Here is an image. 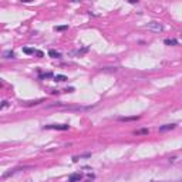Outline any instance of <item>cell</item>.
Segmentation results:
<instances>
[{
	"label": "cell",
	"mask_w": 182,
	"mask_h": 182,
	"mask_svg": "<svg viewBox=\"0 0 182 182\" xmlns=\"http://www.w3.org/2000/svg\"><path fill=\"white\" fill-rule=\"evenodd\" d=\"M48 56L53 57V59H60V57H61V54H60L59 51H56V50H53V48L48 51Z\"/></svg>",
	"instance_id": "52a82bcc"
},
{
	"label": "cell",
	"mask_w": 182,
	"mask_h": 182,
	"mask_svg": "<svg viewBox=\"0 0 182 182\" xmlns=\"http://www.w3.org/2000/svg\"><path fill=\"white\" fill-rule=\"evenodd\" d=\"M54 80H56V81H65V80H68V78L65 77V76H61V74H57V76L54 77Z\"/></svg>",
	"instance_id": "30bf717a"
},
{
	"label": "cell",
	"mask_w": 182,
	"mask_h": 182,
	"mask_svg": "<svg viewBox=\"0 0 182 182\" xmlns=\"http://www.w3.org/2000/svg\"><path fill=\"white\" fill-rule=\"evenodd\" d=\"M139 117H120L118 121H124V123H128V121H136Z\"/></svg>",
	"instance_id": "8992f818"
},
{
	"label": "cell",
	"mask_w": 182,
	"mask_h": 182,
	"mask_svg": "<svg viewBox=\"0 0 182 182\" xmlns=\"http://www.w3.org/2000/svg\"><path fill=\"white\" fill-rule=\"evenodd\" d=\"M51 76H53L51 73H46V74H41L40 78H48V77H51Z\"/></svg>",
	"instance_id": "4fadbf2b"
},
{
	"label": "cell",
	"mask_w": 182,
	"mask_h": 182,
	"mask_svg": "<svg viewBox=\"0 0 182 182\" xmlns=\"http://www.w3.org/2000/svg\"><path fill=\"white\" fill-rule=\"evenodd\" d=\"M164 43H165L167 46H176V44H178V41H176L175 39H167Z\"/></svg>",
	"instance_id": "9c48e42d"
},
{
	"label": "cell",
	"mask_w": 182,
	"mask_h": 182,
	"mask_svg": "<svg viewBox=\"0 0 182 182\" xmlns=\"http://www.w3.org/2000/svg\"><path fill=\"white\" fill-rule=\"evenodd\" d=\"M135 134H136V135H141V134H148V130H138V131H135Z\"/></svg>",
	"instance_id": "7c38bea8"
},
{
	"label": "cell",
	"mask_w": 182,
	"mask_h": 182,
	"mask_svg": "<svg viewBox=\"0 0 182 182\" xmlns=\"http://www.w3.org/2000/svg\"><path fill=\"white\" fill-rule=\"evenodd\" d=\"M176 125L175 124H167V125H162V127H159V131L162 132V131H169V130H174Z\"/></svg>",
	"instance_id": "5b68a950"
},
{
	"label": "cell",
	"mask_w": 182,
	"mask_h": 182,
	"mask_svg": "<svg viewBox=\"0 0 182 182\" xmlns=\"http://www.w3.org/2000/svg\"><path fill=\"white\" fill-rule=\"evenodd\" d=\"M181 36H182V33H181Z\"/></svg>",
	"instance_id": "9a60e30c"
},
{
	"label": "cell",
	"mask_w": 182,
	"mask_h": 182,
	"mask_svg": "<svg viewBox=\"0 0 182 182\" xmlns=\"http://www.w3.org/2000/svg\"><path fill=\"white\" fill-rule=\"evenodd\" d=\"M81 179V174H71L68 176V182H78Z\"/></svg>",
	"instance_id": "277c9868"
},
{
	"label": "cell",
	"mask_w": 182,
	"mask_h": 182,
	"mask_svg": "<svg viewBox=\"0 0 182 182\" xmlns=\"http://www.w3.org/2000/svg\"><path fill=\"white\" fill-rule=\"evenodd\" d=\"M68 26H59V27H54V30L56 32H63V30H67Z\"/></svg>",
	"instance_id": "8fae6325"
},
{
	"label": "cell",
	"mask_w": 182,
	"mask_h": 182,
	"mask_svg": "<svg viewBox=\"0 0 182 182\" xmlns=\"http://www.w3.org/2000/svg\"><path fill=\"white\" fill-rule=\"evenodd\" d=\"M23 53H26V54H36V56H39V57H43V53L39 51V50H34V48H23Z\"/></svg>",
	"instance_id": "3957f363"
},
{
	"label": "cell",
	"mask_w": 182,
	"mask_h": 182,
	"mask_svg": "<svg viewBox=\"0 0 182 182\" xmlns=\"http://www.w3.org/2000/svg\"><path fill=\"white\" fill-rule=\"evenodd\" d=\"M145 27H147L148 30H152V32H155V33H159V32H162L164 30V26L162 24H159L158 21H151V23H148Z\"/></svg>",
	"instance_id": "7a4b0ae2"
},
{
	"label": "cell",
	"mask_w": 182,
	"mask_h": 182,
	"mask_svg": "<svg viewBox=\"0 0 182 182\" xmlns=\"http://www.w3.org/2000/svg\"><path fill=\"white\" fill-rule=\"evenodd\" d=\"M3 57H4V59H14L16 54H14L13 51H4L3 53Z\"/></svg>",
	"instance_id": "ba28073f"
},
{
	"label": "cell",
	"mask_w": 182,
	"mask_h": 182,
	"mask_svg": "<svg viewBox=\"0 0 182 182\" xmlns=\"http://www.w3.org/2000/svg\"><path fill=\"white\" fill-rule=\"evenodd\" d=\"M70 128V125L65 124H50V125H44V130H59V131H65Z\"/></svg>",
	"instance_id": "6da1fadb"
},
{
	"label": "cell",
	"mask_w": 182,
	"mask_h": 182,
	"mask_svg": "<svg viewBox=\"0 0 182 182\" xmlns=\"http://www.w3.org/2000/svg\"><path fill=\"white\" fill-rule=\"evenodd\" d=\"M7 105H9V101H3V104H1V110H4Z\"/></svg>",
	"instance_id": "5bb4252c"
}]
</instances>
